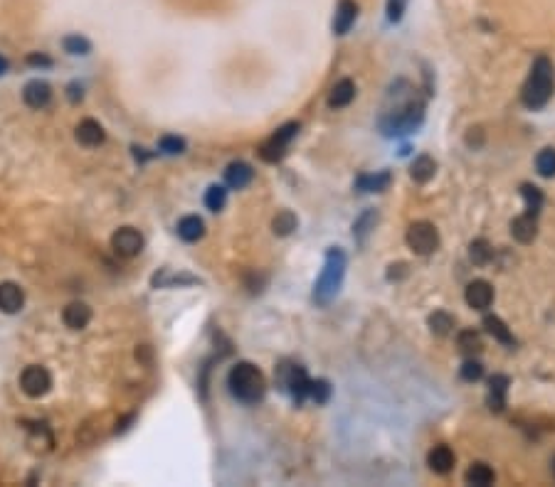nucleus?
<instances>
[{"mask_svg": "<svg viewBox=\"0 0 555 487\" xmlns=\"http://www.w3.org/2000/svg\"><path fill=\"white\" fill-rule=\"evenodd\" d=\"M161 151L168 153V155H178V153L185 151V140L178 138V135H165V138H161Z\"/></svg>", "mask_w": 555, "mask_h": 487, "instance_id": "36", "label": "nucleus"}, {"mask_svg": "<svg viewBox=\"0 0 555 487\" xmlns=\"http://www.w3.org/2000/svg\"><path fill=\"white\" fill-rule=\"evenodd\" d=\"M309 397H311L316 403H326V401H329V397H331V384L326 379L311 381V387H309Z\"/></svg>", "mask_w": 555, "mask_h": 487, "instance_id": "34", "label": "nucleus"}, {"mask_svg": "<svg viewBox=\"0 0 555 487\" xmlns=\"http://www.w3.org/2000/svg\"><path fill=\"white\" fill-rule=\"evenodd\" d=\"M272 229H274V234H279V236L291 234V231L296 229V217L289 212V209H282V212H279L277 217H274Z\"/></svg>", "mask_w": 555, "mask_h": 487, "instance_id": "30", "label": "nucleus"}, {"mask_svg": "<svg viewBox=\"0 0 555 487\" xmlns=\"http://www.w3.org/2000/svg\"><path fill=\"white\" fill-rule=\"evenodd\" d=\"M353 96H356V84H353L351 79H340L329 94V106L331 108H343L351 104Z\"/></svg>", "mask_w": 555, "mask_h": 487, "instance_id": "21", "label": "nucleus"}, {"mask_svg": "<svg viewBox=\"0 0 555 487\" xmlns=\"http://www.w3.org/2000/svg\"><path fill=\"white\" fill-rule=\"evenodd\" d=\"M469 258L476 263V266H484V263L491 261V247H489L486 239H476L471 241L469 247Z\"/></svg>", "mask_w": 555, "mask_h": 487, "instance_id": "32", "label": "nucleus"}, {"mask_svg": "<svg viewBox=\"0 0 555 487\" xmlns=\"http://www.w3.org/2000/svg\"><path fill=\"white\" fill-rule=\"evenodd\" d=\"M62 47L67 55H89L91 52V42L82 35H67L62 39Z\"/></svg>", "mask_w": 555, "mask_h": 487, "instance_id": "29", "label": "nucleus"}, {"mask_svg": "<svg viewBox=\"0 0 555 487\" xmlns=\"http://www.w3.org/2000/svg\"><path fill=\"white\" fill-rule=\"evenodd\" d=\"M279 379H282L284 389L291 394V399H294L296 403H301L306 397H309L311 379H309V374H306L304 367H299V364H291V367H286V370H279Z\"/></svg>", "mask_w": 555, "mask_h": 487, "instance_id": "8", "label": "nucleus"}, {"mask_svg": "<svg viewBox=\"0 0 555 487\" xmlns=\"http://www.w3.org/2000/svg\"><path fill=\"white\" fill-rule=\"evenodd\" d=\"M553 475H555V458H553Z\"/></svg>", "mask_w": 555, "mask_h": 487, "instance_id": "42", "label": "nucleus"}, {"mask_svg": "<svg viewBox=\"0 0 555 487\" xmlns=\"http://www.w3.org/2000/svg\"><path fill=\"white\" fill-rule=\"evenodd\" d=\"M464 480L469 482V485H474V487H486V485H491V482H493V470L489 468L486 463H474L469 470H466Z\"/></svg>", "mask_w": 555, "mask_h": 487, "instance_id": "24", "label": "nucleus"}, {"mask_svg": "<svg viewBox=\"0 0 555 487\" xmlns=\"http://www.w3.org/2000/svg\"><path fill=\"white\" fill-rule=\"evenodd\" d=\"M375 219H378V214H375V212H365L361 219H358L356 225H353V234H356L358 239H363V236L370 231V227L375 225Z\"/></svg>", "mask_w": 555, "mask_h": 487, "instance_id": "37", "label": "nucleus"}, {"mask_svg": "<svg viewBox=\"0 0 555 487\" xmlns=\"http://www.w3.org/2000/svg\"><path fill=\"white\" fill-rule=\"evenodd\" d=\"M23 99L30 108H45L52 99V86L42 79H33L23 89Z\"/></svg>", "mask_w": 555, "mask_h": 487, "instance_id": "12", "label": "nucleus"}, {"mask_svg": "<svg viewBox=\"0 0 555 487\" xmlns=\"http://www.w3.org/2000/svg\"><path fill=\"white\" fill-rule=\"evenodd\" d=\"M482 376H484L482 362H476V359H466L464 367H462V379H464V381H479Z\"/></svg>", "mask_w": 555, "mask_h": 487, "instance_id": "35", "label": "nucleus"}, {"mask_svg": "<svg viewBox=\"0 0 555 487\" xmlns=\"http://www.w3.org/2000/svg\"><path fill=\"white\" fill-rule=\"evenodd\" d=\"M484 327H486V332L493 340H499L506 347H513L516 345L513 335H511V330L506 327V323L501 318H496V315H486V318H484Z\"/></svg>", "mask_w": 555, "mask_h": 487, "instance_id": "22", "label": "nucleus"}, {"mask_svg": "<svg viewBox=\"0 0 555 487\" xmlns=\"http://www.w3.org/2000/svg\"><path fill=\"white\" fill-rule=\"evenodd\" d=\"M6 72H8V59L6 57H0V77H3Z\"/></svg>", "mask_w": 555, "mask_h": 487, "instance_id": "41", "label": "nucleus"}, {"mask_svg": "<svg viewBox=\"0 0 555 487\" xmlns=\"http://www.w3.org/2000/svg\"><path fill=\"white\" fill-rule=\"evenodd\" d=\"M457 342H459V350H462L464 354H469V357L482 352V337H479V332H474V330L459 332Z\"/></svg>", "mask_w": 555, "mask_h": 487, "instance_id": "28", "label": "nucleus"}, {"mask_svg": "<svg viewBox=\"0 0 555 487\" xmlns=\"http://www.w3.org/2000/svg\"><path fill=\"white\" fill-rule=\"evenodd\" d=\"M358 190L363 192H383L390 185V173H378V175H361L358 178Z\"/></svg>", "mask_w": 555, "mask_h": 487, "instance_id": "25", "label": "nucleus"}, {"mask_svg": "<svg viewBox=\"0 0 555 487\" xmlns=\"http://www.w3.org/2000/svg\"><path fill=\"white\" fill-rule=\"evenodd\" d=\"M509 387H511V379L506 374H493L491 379H489V409L491 411H504L506 406V394H509Z\"/></svg>", "mask_w": 555, "mask_h": 487, "instance_id": "15", "label": "nucleus"}, {"mask_svg": "<svg viewBox=\"0 0 555 487\" xmlns=\"http://www.w3.org/2000/svg\"><path fill=\"white\" fill-rule=\"evenodd\" d=\"M62 320H64V325H67L69 330H84L87 325H89V320H91V308L87 305V303L74 300L62 310Z\"/></svg>", "mask_w": 555, "mask_h": 487, "instance_id": "14", "label": "nucleus"}, {"mask_svg": "<svg viewBox=\"0 0 555 487\" xmlns=\"http://www.w3.org/2000/svg\"><path fill=\"white\" fill-rule=\"evenodd\" d=\"M343 276H346V254L340 251V249H329L323 271L316 280V288H313V298L318 303H329L338 293L340 283H343Z\"/></svg>", "mask_w": 555, "mask_h": 487, "instance_id": "3", "label": "nucleus"}, {"mask_svg": "<svg viewBox=\"0 0 555 487\" xmlns=\"http://www.w3.org/2000/svg\"><path fill=\"white\" fill-rule=\"evenodd\" d=\"M405 8H408V0H388V20L390 23H400Z\"/></svg>", "mask_w": 555, "mask_h": 487, "instance_id": "38", "label": "nucleus"}, {"mask_svg": "<svg viewBox=\"0 0 555 487\" xmlns=\"http://www.w3.org/2000/svg\"><path fill=\"white\" fill-rule=\"evenodd\" d=\"M405 239H408V247L417 256H427V254H432L439 247V234H437L435 225H430V222H415L408 229Z\"/></svg>", "mask_w": 555, "mask_h": 487, "instance_id": "5", "label": "nucleus"}, {"mask_svg": "<svg viewBox=\"0 0 555 487\" xmlns=\"http://www.w3.org/2000/svg\"><path fill=\"white\" fill-rule=\"evenodd\" d=\"M227 387L237 401L242 403H257L264 397V374L250 362H237L227 374Z\"/></svg>", "mask_w": 555, "mask_h": 487, "instance_id": "1", "label": "nucleus"}, {"mask_svg": "<svg viewBox=\"0 0 555 487\" xmlns=\"http://www.w3.org/2000/svg\"><path fill=\"white\" fill-rule=\"evenodd\" d=\"M536 168L543 178H553L555 175V148H545L536 157Z\"/></svg>", "mask_w": 555, "mask_h": 487, "instance_id": "33", "label": "nucleus"}, {"mask_svg": "<svg viewBox=\"0 0 555 487\" xmlns=\"http://www.w3.org/2000/svg\"><path fill=\"white\" fill-rule=\"evenodd\" d=\"M74 138L84 148H99L104 140H107V131H104V126L99 124V121H94V118H84V121H80L77 131H74Z\"/></svg>", "mask_w": 555, "mask_h": 487, "instance_id": "10", "label": "nucleus"}, {"mask_svg": "<svg viewBox=\"0 0 555 487\" xmlns=\"http://www.w3.org/2000/svg\"><path fill=\"white\" fill-rule=\"evenodd\" d=\"M227 202V190L220 185H212L208 187V192H205V207L210 209V212H220L222 207H225Z\"/></svg>", "mask_w": 555, "mask_h": 487, "instance_id": "31", "label": "nucleus"}, {"mask_svg": "<svg viewBox=\"0 0 555 487\" xmlns=\"http://www.w3.org/2000/svg\"><path fill=\"white\" fill-rule=\"evenodd\" d=\"M464 298H466V303H469V308L486 310L493 303V288L489 286L486 280H471L469 286H466Z\"/></svg>", "mask_w": 555, "mask_h": 487, "instance_id": "13", "label": "nucleus"}, {"mask_svg": "<svg viewBox=\"0 0 555 487\" xmlns=\"http://www.w3.org/2000/svg\"><path fill=\"white\" fill-rule=\"evenodd\" d=\"M422 116H425V106L422 101H405L403 106H397L395 111H390L388 116H383L380 126L388 135H397V133H410L415 131L419 124H422Z\"/></svg>", "mask_w": 555, "mask_h": 487, "instance_id": "4", "label": "nucleus"}, {"mask_svg": "<svg viewBox=\"0 0 555 487\" xmlns=\"http://www.w3.org/2000/svg\"><path fill=\"white\" fill-rule=\"evenodd\" d=\"M550 96H553V64L548 57H538L523 84L521 101L526 108H543Z\"/></svg>", "mask_w": 555, "mask_h": 487, "instance_id": "2", "label": "nucleus"}, {"mask_svg": "<svg viewBox=\"0 0 555 487\" xmlns=\"http://www.w3.org/2000/svg\"><path fill=\"white\" fill-rule=\"evenodd\" d=\"M25 305V293L23 288L12 283V280H6V283H0V313L6 315H15L20 313Z\"/></svg>", "mask_w": 555, "mask_h": 487, "instance_id": "11", "label": "nucleus"}, {"mask_svg": "<svg viewBox=\"0 0 555 487\" xmlns=\"http://www.w3.org/2000/svg\"><path fill=\"white\" fill-rule=\"evenodd\" d=\"M28 64L30 67H52V59L47 55H40V52H33V55L28 57Z\"/></svg>", "mask_w": 555, "mask_h": 487, "instance_id": "39", "label": "nucleus"}, {"mask_svg": "<svg viewBox=\"0 0 555 487\" xmlns=\"http://www.w3.org/2000/svg\"><path fill=\"white\" fill-rule=\"evenodd\" d=\"M427 323H430V330L435 332L437 337L449 335V332H452V327H454V318L449 313H444V310H437V313H432Z\"/></svg>", "mask_w": 555, "mask_h": 487, "instance_id": "26", "label": "nucleus"}, {"mask_svg": "<svg viewBox=\"0 0 555 487\" xmlns=\"http://www.w3.org/2000/svg\"><path fill=\"white\" fill-rule=\"evenodd\" d=\"M252 178H255V170L242 160L230 162L225 170V182L233 187V190H242V187H247L252 182Z\"/></svg>", "mask_w": 555, "mask_h": 487, "instance_id": "16", "label": "nucleus"}, {"mask_svg": "<svg viewBox=\"0 0 555 487\" xmlns=\"http://www.w3.org/2000/svg\"><path fill=\"white\" fill-rule=\"evenodd\" d=\"M435 170H437V162L432 160L430 155H419V157H415L410 175H412L415 182H427V180L435 178Z\"/></svg>", "mask_w": 555, "mask_h": 487, "instance_id": "23", "label": "nucleus"}, {"mask_svg": "<svg viewBox=\"0 0 555 487\" xmlns=\"http://www.w3.org/2000/svg\"><path fill=\"white\" fill-rule=\"evenodd\" d=\"M427 465L432 468V472L437 475H447L454 468V453L449 446H435L427 455Z\"/></svg>", "mask_w": 555, "mask_h": 487, "instance_id": "17", "label": "nucleus"}, {"mask_svg": "<svg viewBox=\"0 0 555 487\" xmlns=\"http://www.w3.org/2000/svg\"><path fill=\"white\" fill-rule=\"evenodd\" d=\"M178 236L188 244H195L205 236V222L195 214H188L178 222Z\"/></svg>", "mask_w": 555, "mask_h": 487, "instance_id": "19", "label": "nucleus"}, {"mask_svg": "<svg viewBox=\"0 0 555 487\" xmlns=\"http://www.w3.org/2000/svg\"><path fill=\"white\" fill-rule=\"evenodd\" d=\"M111 247L119 256L134 258L143 251V236H141V231H136L134 227H121V229L111 236Z\"/></svg>", "mask_w": 555, "mask_h": 487, "instance_id": "9", "label": "nucleus"}, {"mask_svg": "<svg viewBox=\"0 0 555 487\" xmlns=\"http://www.w3.org/2000/svg\"><path fill=\"white\" fill-rule=\"evenodd\" d=\"M299 133V124H286L266 140L264 146L260 148V157L264 162H279L284 155H286V148L294 140V135Z\"/></svg>", "mask_w": 555, "mask_h": 487, "instance_id": "6", "label": "nucleus"}, {"mask_svg": "<svg viewBox=\"0 0 555 487\" xmlns=\"http://www.w3.org/2000/svg\"><path fill=\"white\" fill-rule=\"evenodd\" d=\"M358 17V6L353 0H340L338 8H336V17H334V30L338 35H346L348 30L353 28Z\"/></svg>", "mask_w": 555, "mask_h": 487, "instance_id": "18", "label": "nucleus"}, {"mask_svg": "<svg viewBox=\"0 0 555 487\" xmlns=\"http://www.w3.org/2000/svg\"><path fill=\"white\" fill-rule=\"evenodd\" d=\"M536 231H538V227H536V217H531V214H521L511 222V234L521 244H531L536 239Z\"/></svg>", "mask_w": 555, "mask_h": 487, "instance_id": "20", "label": "nucleus"}, {"mask_svg": "<svg viewBox=\"0 0 555 487\" xmlns=\"http://www.w3.org/2000/svg\"><path fill=\"white\" fill-rule=\"evenodd\" d=\"M521 195L526 200V214L536 217L540 212V207H543V192L536 185H521Z\"/></svg>", "mask_w": 555, "mask_h": 487, "instance_id": "27", "label": "nucleus"}, {"mask_svg": "<svg viewBox=\"0 0 555 487\" xmlns=\"http://www.w3.org/2000/svg\"><path fill=\"white\" fill-rule=\"evenodd\" d=\"M67 91H69L67 96H69V101H72V104L82 101V96H84V94H82V86H80V84H69V86H67Z\"/></svg>", "mask_w": 555, "mask_h": 487, "instance_id": "40", "label": "nucleus"}, {"mask_svg": "<svg viewBox=\"0 0 555 487\" xmlns=\"http://www.w3.org/2000/svg\"><path fill=\"white\" fill-rule=\"evenodd\" d=\"M20 389L28 394L30 399H40L45 397L52 389V376L45 367L40 364H33V367H25L23 374H20Z\"/></svg>", "mask_w": 555, "mask_h": 487, "instance_id": "7", "label": "nucleus"}]
</instances>
